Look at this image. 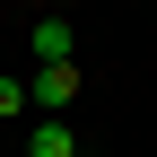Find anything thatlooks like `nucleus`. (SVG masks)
Masks as SVG:
<instances>
[{
    "label": "nucleus",
    "mask_w": 157,
    "mask_h": 157,
    "mask_svg": "<svg viewBox=\"0 0 157 157\" xmlns=\"http://www.w3.org/2000/svg\"><path fill=\"white\" fill-rule=\"evenodd\" d=\"M78 96V61H35V78H26V105H44V113H61Z\"/></svg>",
    "instance_id": "obj_1"
},
{
    "label": "nucleus",
    "mask_w": 157,
    "mask_h": 157,
    "mask_svg": "<svg viewBox=\"0 0 157 157\" xmlns=\"http://www.w3.org/2000/svg\"><path fill=\"white\" fill-rule=\"evenodd\" d=\"M35 61H70V17H35Z\"/></svg>",
    "instance_id": "obj_2"
},
{
    "label": "nucleus",
    "mask_w": 157,
    "mask_h": 157,
    "mask_svg": "<svg viewBox=\"0 0 157 157\" xmlns=\"http://www.w3.org/2000/svg\"><path fill=\"white\" fill-rule=\"evenodd\" d=\"M26 157H78L70 122H44V131H26Z\"/></svg>",
    "instance_id": "obj_3"
},
{
    "label": "nucleus",
    "mask_w": 157,
    "mask_h": 157,
    "mask_svg": "<svg viewBox=\"0 0 157 157\" xmlns=\"http://www.w3.org/2000/svg\"><path fill=\"white\" fill-rule=\"evenodd\" d=\"M9 113H26V78H0V122Z\"/></svg>",
    "instance_id": "obj_4"
}]
</instances>
